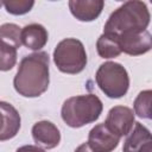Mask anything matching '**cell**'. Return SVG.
Segmentation results:
<instances>
[{
  "mask_svg": "<svg viewBox=\"0 0 152 152\" xmlns=\"http://www.w3.org/2000/svg\"><path fill=\"white\" fill-rule=\"evenodd\" d=\"M74 152H94V151L89 147V145H88L87 142H83V144H81Z\"/></svg>",
  "mask_w": 152,
  "mask_h": 152,
  "instance_id": "20",
  "label": "cell"
},
{
  "mask_svg": "<svg viewBox=\"0 0 152 152\" xmlns=\"http://www.w3.org/2000/svg\"><path fill=\"white\" fill-rule=\"evenodd\" d=\"M103 109L102 101L94 94L77 95L66 99L61 109L63 121L72 128L95 122Z\"/></svg>",
  "mask_w": 152,
  "mask_h": 152,
  "instance_id": "3",
  "label": "cell"
},
{
  "mask_svg": "<svg viewBox=\"0 0 152 152\" xmlns=\"http://www.w3.org/2000/svg\"><path fill=\"white\" fill-rule=\"evenodd\" d=\"M49 63L50 57L45 51L25 56L13 80L15 91L24 97H38L44 94L50 83Z\"/></svg>",
  "mask_w": 152,
  "mask_h": 152,
  "instance_id": "1",
  "label": "cell"
},
{
  "mask_svg": "<svg viewBox=\"0 0 152 152\" xmlns=\"http://www.w3.org/2000/svg\"><path fill=\"white\" fill-rule=\"evenodd\" d=\"M20 39H21V45L26 46L30 50L39 51L46 45L49 34L46 28L43 25L33 23L21 28Z\"/></svg>",
  "mask_w": 152,
  "mask_h": 152,
  "instance_id": "12",
  "label": "cell"
},
{
  "mask_svg": "<svg viewBox=\"0 0 152 152\" xmlns=\"http://www.w3.org/2000/svg\"><path fill=\"white\" fill-rule=\"evenodd\" d=\"M20 32H21V28L17 24L5 23L0 25V40L18 49L21 46Z\"/></svg>",
  "mask_w": 152,
  "mask_h": 152,
  "instance_id": "15",
  "label": "cell"
},
{
  "mask_svg": "<svg viewBox=\"0 0 152 152\" xmlns=\"http://www.w3.org/2000/svg\"><path fill=\"white\" fill-rule=\"evenodd\" d=\"M151 141V132L148 128H146L140 122H134L132 129L127 134L122 152H139L142 146H145L147 142Z\"/></svg>",
  "mask_w": 152,
  "mask_h": 152,
  "instance_id": "13",
  "label": "cell"
},
{
  "mask_svg": "<svg viewBox=\"0 0 152 152\" xmlns=\"http://www.w3.org/2000/svg\"><path fill=\"white\" fill-rule=\"evenodd\" d=\"M31 133L37 146H42L46 150L57 147L61 141V132L58 127L48 120L36 122L32 126Z\"/></svg>",
  "mask_w": 152,
  "mask_h": 152,
  "instance_id": "10",
  "label": "cell"
},
{
  "mask_svg": "<svg viewBox=\"0 0 152 152\" xmlns=\"http://www.w3.org/2000/svg\"><path fill=\"white\" fill-rule=\"evenodd\" d=\"M95 81L101 91L110 99L125 96L129 88L128 72L116 62L102 63L95 74Z\"/></svg>",
  "mask_w": 152,
  "mask_h": 152,
  "instance_id": "5",
  "label": "cell"
},
{
  "mask_svg": "<svg viewBox=\"0 0 152 152\" xmlns=\"http://www.w3.org/2000/svg\"><path fill=\"white\" fill-rule=\"evenodd\" d=\"M21 126V118L15 107L0 101V141L14 138Z\"/></svg>",
  "mask_w": 152,
  "mask_h": 152,
  "instance_id": "9",
  "label": "cell"
},
{
  "mask_svg": "<svg viewBox=\"0 0 152 152\" xmlns=\"http://www.w3.org/2000/svg\"><path fill=\"white\" fill-rule=\"evenodd\" d=\"M15 152H45V150H43L39 146L36 145H24L19 148H17Z\"/></svg>",
  "mask_w": 152,
  "mask_h": 152,
  "instance_id": "19",
  "label": "cell"
},
{
  "mask_svg": "<svg viewBox=\"0 0 152 152\" xmlns=\"http://www.w3.org/2000/svg\"><path fill=\"white\" fill-rule=\"evenodd\" d=\"M2 5L5 6L6 11L13 15H21L32 10L34 6V1H26V0H10L4 1Z\"/></svg>",
  "mask_w": 152,
  "mask_h": 152,
  "instance_id": "18",
  "label": "cell"
},
{
  "mask_svg": "<svg viewBox=\"0 0 152 152\" xmlns=\"http://www.w3.org/2000/svg\"><path fill=\"white\" fill-rule=\"evenodd\" d=\"M120 139L102 122L89 131L87 144L94 152H112L118 147Z\"/></svg>",
  "mask_w": 152,
  "mask_h": 152,
  "instance_id": "8",
  "label": "cell"
},
{
  "mask_svg": "<svg viewBox=\"0 0 152 152\" xmlns=\"http://www.w3.org/2000/svg\"><path fill=\"white\" fill-rule=\"evenodd\" d=\"M134 112L126 106H114L109 109L104 125L119 138L127 135L134 125Z\"/></svg>",
  "mask_w": 152,
  "mask_h": 152,
  "instance_id": "7",
  "label": "cell"
},
{
  "mask_svg": "<svg viewBox=\"0 0 152 152\" xmlns=\"http://www.w3.org/2000/svg\"><path fill=\"white\" fill-rule=\"evenodd\" d=\"M139 152H152V145H151V141L147 142L145 146H142V148H141Z\"/></svg>",
  "mask_w": 152,
  "mask_h": 152,
  "instance_id": "21",
  "label": "cell"
},
{
  "mask_svg": "<svg viewBox=\"0 0 152 152\" xmlns=\"http://www.w3.org/2000/svg\"><path fill=\"white\" fill-rule=\"evenodd\" d=\"M151 99L152 91L150 89L140 91L133 102L134 114L142 119H151Z\"/></svg>",
  "mask_w": 152,
  "mask_h": 152,
  "instance_id": "16",
  "label": "cell"
},
{
  "mask_svg": "<svg viewBox=\"0 0 152 152\" xmlns=\"http://www.w3.org/2000/svg\"><path fill=\"white\" fill-rule=\"evenodd\" d=\"M1 6H2V2H1V1H0V7H1Z\"/></svg>",
  "mask_w": 152,
  "mask_h": 152,
  "instance_id": "22",
  "label": "cell"
},
{
  "mask_svg": "<svg viewBox=\"0 0 152 152\" xmlns=\"http://www.w3.org/2000/svg\"><path fill=\"white\" fill-rule=\"evenodd\" d=\"M104 2L102 0H70L69 10L80 21H93L102 12Z\"/></svg>",
  "mask_w": 152,
  "mask_h": 152,
  "instance_id": "11",
  "label": "cell"
},
{
  "mask_svg": "<svg viewBox=\"0 0 152 152\" xmlns=\"http://www.w3.org/2000/svg\"><path fill=\"white\" fill-rule=\"evenodd\" d=\"M119 44L121 52L129 56H140L151 50L152 36L147 30L125 32L119 36Z\"/></svg>",
  "mask_w": 152,
  "mask_h": 152,
  "instance_id": "6",
  "label": "cell"
},
{
  "mask_svg": "<svg viewBox=\"0 0 152 152\" xmlns=\"http://www.w3.org/2000/svg\"><path fill=\"white\" fill-rule=\"evenodd\" d=\"M96 50L101 58L109 59L118 57L121 53L119 36L110 32H103L96 42Z\"/></svg>",
  "mask_w": 152,
  "mask_h": 152,
  "instance_id": "14",
  "label": "cell"
},
{
  "mask_svg": "<svg viewBox=\"0 0 152 152\" xmlns=\"http://www.w3.org/2000/svg\"><path fill=\"white\" fill-rule=\"evenodd\" d=\"M52 57L57 69L70 75L83 71L88 62L84 45L76 38H65L61 40L56 45Z\"/></svg>",
  "mask_w": 152,
  "mask_h": 152,
  "instance_id": "4",
  "label": "cell"
},
{
  "mask_svg": "<svg viewBox=\"0 0 152 152\" xmlns=\"http://www.w3.org/2000/svg\"><path fill=\"white\" fill-rule=\"evenodd\" d=\"M150 11L145 2L131 0L119 6L104 24L103 32L122 34L125 32L145 31L150 24Z\"/></svg>",
  "mask_w": 152,
  "mask_h": 152,
  "instance_id": "2",
  "label": "cell"
},
{
  "mask_svg": "<svg viewBox=\"0 0 152 152\" xmlns=\"http://www.w3.org/2000/svg\"><path fill=\"white\" fill-rule=\"evenodd\" d=\"M17 63V49L0 40V71L11 70Z\"/></svg>",
  "mask_w": 152,
  "mask_h": 152,
  "instance_id": "17",
  "label": "cell"
}]
</instances>
